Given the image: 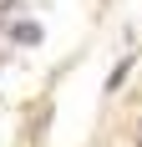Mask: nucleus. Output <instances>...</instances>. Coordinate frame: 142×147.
Instances as JSON below:
<instances>
[{"label": "nucleus", "mask_w": 142, "mask_h": 147, "mask_svg": "<svg viewBox=\"0 0 142 147\" xmlns=\"http://www.w3.org/2000/svg\"><path fill=\"white\" fill-rule=\"evenodd\" d=\"M137 142H142V132H137Z\"/></svg>", "instance_id": "2"}, {"label": "nucleus", "mask_w": 142, "mask_h": 147, "mask_svg": "<svg viewBox=\"0 0 142 147\" xmlns=\"http://www.w3.org/2000/svg\"><path fill=\"white\" fill-rule=\"evenodd\" d=\"M15 41H41V26H30V20H20V26H15Z\"/></svg>", "instance_id": "1"}]
</instances>
